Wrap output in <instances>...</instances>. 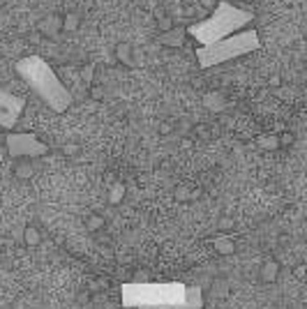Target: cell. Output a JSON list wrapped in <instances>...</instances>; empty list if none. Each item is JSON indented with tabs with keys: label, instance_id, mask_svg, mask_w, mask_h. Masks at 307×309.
<instances>
[{
	"label": "cell",
	"instance_id": "6da1fadb",
	"mask_svg": "<svg viewBox=\"0 0 307 309\" xmlns=\"http://www.w3.org/2000/svg\"><path fill=\"white\" fill-rule=\"evenodd\" d=\"M120 295L130 309H203V291L180 281H127Z\"/></svg>",
	"mask_w": 307,
	"mask_h": 309
},
{
	"label": "cell",
	"instance_id": "7a4b0ae2",
	"mask_svg": "<svg viewBox=\"0 0 307 309\" xmlns=\"http://www.w3.org/2000/svg\"><path fill=\"white\" fill-rule=\"evenodd\" d=\"M16 72L26 81V86L44 101L51 111L65 113L72 106V92L63 83L58 72L42 58V55H24L16 60Z\"/></svg>",
	"mask_w": 307,
	"mask_h": 309
},
{
	"label": "cell",
	"instance_id": "3957f363",
	"mask_svg": "<svg viewBox=\"0 0 307 309\" xmlns=\"http://www.w3.org/2000/svg\"><path fill=\"white\" fill-rule=\"evenodd\" d=\"M252 18H254L252 12H247V9H242V7H236V5L229 3V0H219V3L210 9L208 16L199 18L196 23H192V26L187 28V35L199 42L201 46H206V44L219 42V39H224V37L247 28L252 23Z\"/></svg>",
	"mask_w": 307,
	"mask_h": 309
},
{
	"label": "cell",
	"instance_id": "277c9868",
	"mask_svg": "<svg viewBox=\"0 0 307 309\" xmlns=\"http://www.w3.org/2000/svg\"><path fill=\"white\" fill-rule=\"evenodd\" d=\"M261 46L259 32L252 30V28H242V30L233 32V35L224 37L219 42H213V44H206L196 49V63H199L201 69H210L215 65L229 63V60L242 58V55L252 53Z\"/></svg>",
	"mask_w": 307,
	"mask_h": 309
},
{
	"label": "cell",
	"instance_id": "5b68a950",
	"mask_svg": "<svg viewBox=\"0 0 307 309\" xmlns=\"http://www.w3.org/2000/svg\"><path fill=\"white\" fill-rule=\"evenodd\" d=\"M5 148L14 159H37L49 155V146L30 132H10L5 136Z\"/></svg>",
	"mask_w": 307,
	"mask_h": 309
},
{
	"label": "cell",
	"instance_id": "8992f818",
	"mask_svg": "<svg viewBox=\"0 0 307 309\" xmlns=\"http://www.w3.org/2000/svg\"><path fill=\"white\" fill-rule=\"evenodd\" d=\"M24 111H26V97L0 88V127L14 129L16 122L21 120V115H24Z\"/></svg>",
	"mask_w": 307,
	"mask_h": 309
},
{
	"label": "cell",
	"instance_id": "52a82bcc",
	"mask_svg": "<svg viewBox=\"0 0 307 309\" xmlns=\"http://www.w3.org/2000/svg\"><path fill=\"white\" fill-rule=\"evenodd\" d=\"M37 30L42 32V37L53 39V37H58L63 32V16H58V14H47V16L39 21Z\"/></svg>",
	"mask_w": 307,
	"mask_h": 309
},
{
	"label": "cell",
	"instance_id": "ba28073f",
	"mask_svg": "<svg viewBox=\"0 0 307 309\" xmlns=\"http://www.w3.org/2000/svg\"><path fill=\"white\" fill-rule=\"evenodd\" d=\"M185 37H187V28H182V26H173L171 30L159 32V42H162L164 46H169V49H180V46L185 44Z\"/></svg>",
	"mask_w": 307,
	"mask_h": 309
},
{
	"label": "cell",
	"instance_id": "9c48e42d",
	"mask_svg": "<svg viewBox=\"0 0 307 309\" xmlns=\"http://www.w3.org/2000/svg\"><path fill=\"white\" fill-rule=\"evenodd\" d=\"M113 55H116V60L120 65H125V67H132L134 65V46L127 44V42H120V44H116V49H113Z\"/></svg>",
	"mask_w": 307,
	"mask_h": 309
},
{
	"label": "cell",
	"instance_id": "30bf717a",
	"mask_svg": "<svg viewBox=\"0 0 307 309\" xmlns=\"http://www.w3.org/2000/svg\"><path fill=\"white\" fill-rule=\"evenodd\" d=\"M259 277H261V281H263V284H273V281L279 277V263L275 261V258H268V261L261 265Z\"/></svg>",
	"mask_w": 307,
	"mask_h": 309
},
{
	"label": "cell",
	"instance_id": "8fae6325",
	"mask_svg": "<svg viewBox=\"0 0 307 309\" xmlns=\"http://www.w3.org/2000/svg\"><path fill=\"white\" fill-rule=\"evenodd\" d=\"M213 247L215 252L219 254V256H231L233 252H236V244H233L231 238H227V235H219V238L213 240Z\"/></svg>",
	"mask_w": 307,
	"mask_h": 309
},
{
	"label": "cell",
	"instance_id": "7c38bea8",
	"mask_svg": "<svg viewBox=\"0 0 307 309\" xmlns=\"http://www.w3.org/2000/svg\"><path fill=\"white\" fill-rule=\"evenodd\" d=\"M14 175L19 180H30L35 175V166L30 159H16L14 164Z\"/></svg>",
	"mask_w": 307,
	"mask_h": 309
},
{
	"label": "cell",
	"instance_id": "4fadbf2b",
	"mask_svg": "<svg viewBox=\"0 0 307 309\" xmlns=\"http://www.w3.org/2000/svg\"><path fill=\"white\" fill-rule=\"evenodd\" d=\"M203 104H206V109L208 111H215V113H217V111H222L224 106H227V101H224V97L219 95V92H206V97H203Z\"/></svg>",
	"mask_w": 307,
	"mask_h": 309
},
{
	"label": "cell",
	"instance_id": "5bb4252c",
	"mask_svg": "<svg viewBox=\"0 0 307 309\" xmlns=\"http://www.w3.org/2000/svg\"><path fill=\"white\" fill-rule=\"evenodd\" d=\"M24 242H26V247H37V244L42 242V233H39V229L35 224H28L24 229Z\"/></svg>",
	"mask_w": 307,
	"mask_h": 309
},
{
	"label": "cell",
	"instance_id": "9a60e30c",
	"mask_svg": "<svg viewBox=\"0 0 307 309\" xmlns=\"http://www.w3.org/2000/svg\"><path fill=\"white\" fill-rule=\"evenodd\" d=\"M125 198V184L122 182H113L111 189H109V205H118Z\"/></svg>",
	"mask_w": 307,
	"mask_h": 309
},
{
	"label": "cell",
	"instance_id": "2e32d148",
	"mask_svg": "<svg viewBox=\"0 0 307 309\" xmlns=\"http://www.w3.org/2000/svg\"><path fill=\"white\" fill-rule=\"evenodd\" d=\"M79 26H81V16H79V14L70 12V14H65V16H63V32H74Z\"/></svg>",
	"mask_w": 307,
	"mask_h": 309
},
{
	"label": "cell",
	"instance_id": "e0dca14e",
	"mask_svg": "<svg viewBox=\"0 0 307 309\" xmlns=\"http://www.w3.org/2000/svg\"><path fill=\"white\" fill-rule=\"evenodd\" d=\"M79 78H81V83H84L86 88L93 86V78H95V67H93V65H84V67L79 69Z\"/></svg>",
	"mask_w": 307,
	"mask_h": 309
},
{
	"label": "cell",
	"instance_id": "ac0fdd59",
	"mask_svg": "<svg viewBox=\"0 0 307 309\" xmlns=\"http://www.w3.org/2000/svg\"><path fill=\"white\" fill-rule=\"evenodd\" d=\"M86 226H88L90 231H102L104 229V217L102 215H90L88 219H86Z\"/></svg>",
	"mask_w": 307,
	"mask_h": 309
},
{
	"label": "cell",
	"instance_id": "d6986e66",
	"mask_svg": "<svg viewBox=\"0 0 307 309\" xmlns=\"http://www.w3.org/2000/svg\"><path fill=\"white\" fill-rule=\"evenodd\" d=\"M259 146L265 148V150H275V148H279V136H261Z\"/></svg>",
	"mask_w": 307,
	"mask_h": 309
},
{
	"label": "cell",
	"instance_id": "ffe728a7",
	"mask_svg": "<svg viewBox=\"0 0 307 309\" xmlns=\"http://www.w3.org/2000/svg\"><path fill=\"white\" fill-rule=\"evenodd\" d=\"M176 26V21H173L169 14H164V16H159L157 18V30L159 32H167V30H171V28Z\"/></svg>",
	"mask_w": 307,
	"mask_h": 309
},
{
	"label": "cell",
	"instance_id": "44dd1931",
	"mask_svg": "<svg viewBox=\"0 0 307 309\" xmlns=\"http://www.w3.org/2000/svg\"><path fill=\"white\" fill-rule=\"evenodd\" d=\"M293 143V134L291 132H282L279 134V148H289Z\"/></svg>",
	"mask_w": 307,
	"mask_h": 309
},
{
	"label": "cell",
	"instance_id": "7402d4cb",
	"mask_svg": "<svg viewBox=\"0 0 307 309\" xmlns=\"http://www.w3.org/2000/svg\"><path fill=\"white\" fill-rule=\"evenodd\" d=\"M76 152H79V146H76V143H65V146H63V155L65 157H74Z\"/></svg>",
	"mask_w": 307,
	"mask_h": 309
},
{
	"label": "cell",
	"instance_id": "603a6c76",
	"mask_svg": "<svg viewBox=\"0 0 307 309\" xmlns=\"http://www.w3.org/2000/svg\"><path fill=\"white\" fill-rule=\"evenodd\" d=\"M88 90H90V97H93V99H97V101L104 97V88L102 86H90Z\"/></svg>",
	"mask_w": 307,
	"mask_h": 309
},
{
	"label": "cell",
	"instance_id": "cb8c5ba5",
	"mask_svg": "<svg viewBox=\"0 0 307 309\" xmlns=\"http://www.w3.org/2000/svg\"><path fill=\"white\" fill-rule=\"evenodd\" d=\"M176 198H178V201H187V198H190V189H187V187H178L176 189Z\"/></svg>",
	"mask_w": 307,
	"mask_h": 309
},
{
	"label": "cell",
	"instance_id": "d4e9b609",
	"mask_svg": "<svg viewBox=\"0 0 307 309\" xmlns=\"http://www.w3.org/2000/svg\"><path fill=\"white\" fill-rule=\"evenodd\" d=\"M217 226H219L222 231H229V229H233V219H231V217H222Z\"/></svg>",
	"mask_w": 307,
	"mask_h": 309
},
{
	"label": "cell",
	"instance_id": "484cf974",
	"mask_svg": "<svg viewBox=\"0 0 307 309\" xmlns=\"http://www.w3.org/2000/svg\"><path fill=\"white\" fill-rule=\"evenodd\" d=\"M199 3H201V7H206V9H213L215 5L219 3V0H199Z\"/></svg>",
	"mask_w": 307,
	"mask_h": 309
},
{
	"label": "cell",
	"instance_id": "4316f807",
	"mask_svg": "<svg viewBox=\"0 0 307 309\" xmlns=\"http://www.w3.org/2000/svg\"><path fill=\"white\" fill-rule=\"evenodd\" d=\"M270 86H279V76H273V78H270Z\"/></svg>",
	"mask_w": 307,
	"mask_h": 309
}]
</instances>
